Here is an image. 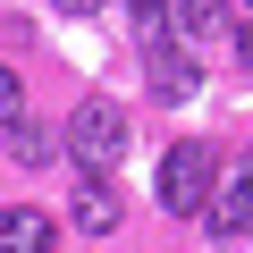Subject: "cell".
Listing matches in <instances>:
<instances>
[{
  "mask_svg": "<svg viewBox=\"0 0 253 253\" xmlns=\"http://www.w3.org/2000/svg\"><path fill=\"white\" fill-rule=\"evenodd\" d=\"M211 194H219V161H211V144H169V152H161V211L203 219Z\"/></svg>",
  "mask_w": 253,
  "mask_h": 253,
  "instance_id": "1",
  "label": "cell"
},
{
  "mask_svg": "<svg viewBox=\"0 0 253 253\" xmlns=\"http://www.w3.org/2000/svg\"><path fill=\"white\" fill-rule=\"evenodd\" d=\"M118 152H126L118 101H76V118H68V161H76V177H110Z\"/></svg>",
  "mask_w": 253,
  "mask_h": 253,
  "instance_id": "2",
  "label": "cell"
},
{
  "mask_svg": "<svg viewBox=\"0 0 253 253\" xmlns=\"http://www.w3.org/2000/svg\"><path fill=\"white\" fill-rule=\"evenodd\" d=\"M144 84H152L161 101H194V93H203L194 42H144Z\"/></svg>",
  "mask_w": 253,
  "mask_h": 253,
  "instance_id": "3",
  "label": "cell"
},
{
  "mask_svg": "<svg viewBox=\"0 0 253 253\" xmlns=\"http://www.w3.org/2000/svg\"><path fill=\"white\" fill-rule=\"evenodd\" d=\"M68 219H76L84 236H118L126 203H118V186H110V177H76V186H68Z\"/></svg>",
  "mask_w": 253,
  "mask_h": 253,
  "instance_id": "4",
  "label": "cell"
},
{
  "mask_svg": "<svg viewBox=\"0 0 253 253\" xmlns=\"http://www.w3.org/2000/svg\"><path fill=\"white\" fill-rule=\"evenodd\" d=\"M59 236H51V211H34V203H9L0 211V253H51Z\"/></svg>",
  "mask_w": 253,
  "mask_h": 253,
  "instance_id": "5",
  "label": "cell"
},
{
  "mask_svg": "<svg viewBox=\"0 0 253 253\" xmlns=\"http://www.w3.org/2000/svg\"><path fill=\"white\" fill-rule=\"evenodd\" d=\"M203 219H211V236H253V186H245V177H228V186L211 194V211H203Z\"/></svg>",
  "mask_w": 253,
  "mask_h": 253,
  "instance_id": "6",
  "label": "cell"
},
{
  "mask_svg": "<svg viewBox=\"0 0 253 253\" xmlns=\"http://www.w3.org/2000/svg\"><path fill=\"white\" fill-rule=\"evenodd\" d=\"M219 26H228V0H169V34L194 42V34H219Z\"/></svg>",
  "mask_w": 253,
  "mask_h": 253,
  "instance_id": "7",
  "label": "cell"
},
{
  "mask_svg": "<svg viewBox=\"0 0 253 253\" xmlns=\"http://www.w3.org/2000/svg\"><path fill=\"white\" fill-rule=\"evenodd\" d=\"M126 26L135 42H169V0H126Z\"/></svg>",
  "mask_w": 253,
  "mask_h": 253,
  "instance_id": "8",
  "label": "cell"
},
{
  "mask_svg": "<svg viewBox=\"0 0 253 253\" xmlns=\"http://www.w3.org/2000/svg\"><path fill=\"white\" fill-rule=\"evenodd\" d=\"M9 152H17V161H51V126L17 118V126H9Z\"/></svg>",
  "mask_w": 253,
  "mask_h": 253,
  "instance_id": "9",
  "label": "cell"
},
{
  "mask_svg": "<svg viewBox=\"0 0 253 253\" xmlns=\"http://www.w3.org/2000/svg\"><path fill=\"white\" fill-rule=\"evenodd\" d=\"M26 118V84H17V68H0V126H17Z\"/></svg>",
  "mask_w": 253,
  "mask_h": 253,
  "instance_id": "10",
  "label": "cell"
},
{
  "mask_svg": "<svg viewBox=\"0 0 253 253\" xmlns=\"http://www.w3.org/2000/svg\"><path fill=\"white\" fill-rule=\"evenodd\" d=\"M51 9H59V17H93L101 0H51Z\"/></svg>",
  "mask_w": 253,
  "mask_h": 253,
  "instance_id": "11",
  "label": "cell"
},
{
  "mask_svg": "<svg viewBox=\"0 0 253 253\" xmlns=\"http://www.w3.org/2000/svg\"><path fill=\"white\" fill-rule=\"evenodd\" d=\"M236 59H245V68H253V26H245V34H236Z\"/></svg>",
  "mask_w": 253,
  "mask_h": 253,
  "instance_id": "12",
  "label": "cell"
},
{
  "mask_svg": "<svg viewBox=\"0 0 253 253\" xmlns=\"http://www.w3.org/2000/svg\"><path fill=\"white\" fill-rule=\"evenodd\" d=\"M245 186H253V161H245Z\"/></svg>",
  "mask_w": 253,
  "mask_h": 253,
  "instance_id": "13",
  "label": "cell"
},
{
  "mask_svg": "<svg viewBox=\"0 0 253 253\" xmlns=\"http://www.w3.org/2000/svg\"><path fill=\"white\" fill-rule=\"evenodd\" d=\"M245 9H253V0H245Z\"/></svg>",
  "mask_w": 253,
  "mask_h": 253,
  "instance_id": "14",
  "label": "cell"
}]
</instances>
